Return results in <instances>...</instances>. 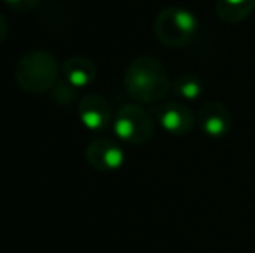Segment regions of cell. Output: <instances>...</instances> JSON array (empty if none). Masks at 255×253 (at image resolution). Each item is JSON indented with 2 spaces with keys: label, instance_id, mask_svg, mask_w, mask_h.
I'll return each instance as SVG.
<instances>
[{
  "label": "cell",
  "instance_id": "6da1fadb",
  "mask_svg": "<svg viewBox=\"0 0 255 253\" xmlns=\"http://www.w3.org/2000/svg\"><path fill=\"white\" fill-rule=\"evenodd\" d=\"M124 84L127 92L141 102H160L170 90V80L165 66L151 56L132 59L125 71Z\"/></svg>",
  "mask_w": 255,
  "mask_h": 253
},
{
  "label": "cell",
  "instance_id": "7a4b0ae2",
  "mask_svg": "<svg viewBox=\"0 0 255 253\" xmlns=\"http://www.w3.org/2000/svg\"><path fill=\"white\" fill-rule=\"evenodd\" d=\"M57 78V63L54 56L44 51H35L23 56L16 66V80L24 90L45 92L54 87Z\"/></svg>",
  "mask_w": 255,
  "mask_h": 253
},
{
  "label": "cell",
  "instance_id": "3957f363",
  "mask_svg": "<svg viewBox=\"0 0 255 253\" xmlns=\"http://www.w3.org/2000/svg\"><path fill=\"white\" fill-rule=\"evenodd\" d=\"M198 30L195 14L181 7H168L161 10L154 21V33L167 47H182L189 44Z\"/></svg>",
  "mask_w": 255,
  "mask_h": 253
},
{
  "label": "cell",
  "instance_id": "277c9868",
  "mask_svg": "<svg viewBox=\"0 0 255 253\" xmlns=\"http://www.w3.org/2000/svg\"><path fill=\"white\" fill-rule=\"evenodd\" d=\"M153 132V118L141 106L127 104L117 113L115 134L120 141L130 142V144H146L148 141H151Z\"/></svg>",
  "mask_w": 255,
  "mask_h": 253
},
{
  "label": "cell",
  "instance_id": "5b68a950",
  "mask_svg": "<svg viewBox=\"0 0 255 253\" xmlns=\"http://www.w3.org/2000/svg\"><path fill=\"white\" fill-rule=\"evenodd\" d=\"M154 118L167 132L175 135H186L195 128V115L181 101H160L153 108Z\"/></svg>",
  "mask_w": 255,
  "mask_h": 253
},
{
  "label": "cell",
  "instance_id": "8992f818",
  "mask_svg": "<svg viewBox=\"0 0 255 253\" xmlns=\"http://www.w3.org/2000/svg\"><path fill=\"white\" fill-rule=\"evenodd\" d=\"M198 123L210 137H224L233 125L229 109L219 101H207L198 111Z\"/></svg>",
  "mask_w": 255,
  "mask_h": 253
},
{
  "label": "cell",
  "instance_id": "52a82bcc",
  "mask_svg": "<svg viewBox=\"0 0 255 253\" xmlns=\"http://www.w3.org/2000/svg\"><path fill=\"white\" fill-rule=\"evenodd\" d=\"M87 162L98 170H117L124 165V151L110 139H96L87 148Z\"/></svg>",
  "mask_w": 255,
  "mask_h": 253
},
{
  "label": "cell",
  "instance_id": "ba28073f",
  "mask_svg": "<svg viewBox=\"0 0 255 253\" xmlns=\"http://www.w3.org/2000/svg\"><path fill=\"white\" fill-rule=\"evenodd\" d=\"M78 116L80 122L91 130H101L110 123L111 108L108 101L98 94L87 95L80 101L78 106Z\"/></svg>",
  "mask_w": 255,
  "mask_h": 253
},
{
  "label": "cell",
  "instance_id": "9c48e42d",
  "mask_svg": "<svg viewBox=\"0 0 255 253\" xmlns=\"http://www.w3.org/2000/svg\"><path fill=\"white\" fill-rule=\"evenodd\" d=\"M64 77L71 87H87L96 78V66L87 58H70L64 63Z\"/></svg>",
  "mask_w": 255,
  "mask_h": 253
},
{
  "label": "cell",
  "instance_id": "30bf717a",
  "mask_svg": "<svg viewBox=\"0 0 255 253\" xmlns=\"http://www.w3.org/2000/svg\"><path fill=\"white\" fill-rule=\"evenodd\" d=\"M255 7V0H217L215 12L219 19L229 24H236L247 19Z\"/></svg>",
  "mask_w": 255,
  "mask_h": 253
},
{
  "label": "cell",
  "instance_id": "8fae6325",
  "mask_svg": "<svg viewBox=\"0 0 255 253\" xmlns=\"http://www.w3.org/2000/svg\"><path fill=\"white\" fill-rule=\"evenodd\" d=\"M174 92L179 97L186 99V101H195L202 95L203 92V82L198 75L195 73H181L172 84Z\"/></svg>",
  "mask_w": 255,
  "mask_h": 253
},
{
  "label": "cell",
  "instance_id": "7c38bea8",
  "mask_svg": "<svg viewBox=\"0 0 255 253\" xmlns=\"http://www.w3.org/2000/svg\"><path fill=\"white\" fill-rule=\"evenodd\" d=\"M9 7H12L17 12H23V10H30L33 9L38 3V0H3Z\"/></svg>",
  "mask_w": 255,
  "mask_h": 253
},
{
  "label": "cell",
  "instance_id": "4fadbf2b",
  "mask_svg": "<svg viewBox=\"0 0 255 253\" xmlns=\"http://www.w3.org/2000/svg\"><path fill=\"white\" fill-rule=\"evenodd\" d=\"M5 33H7V24H5V19H3L2 16H0V44H2V40L5 38Z\"/></svg>",
  "mask_w": 255,
  "mask_h": 253
}]
</instances>
